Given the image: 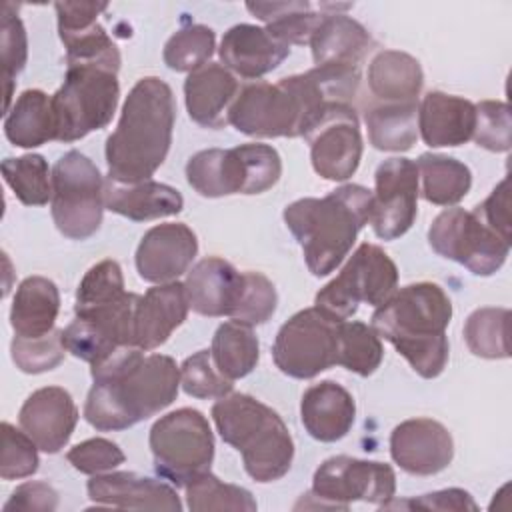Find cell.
<instances>
[{
	"mask_svg": "<svg viewBox=\"0 0 512 512\" xmlns=\"http://www.w3.org/2000/svg\"><path fill=\"white\" fill-rule=\"evenodd\" d=\"M92 388L84 418L102 432L126 430L166 406L180 388V368L166 354H144L138 346L116 350L90 370Z\"/></svg>",
	"mask_w": 512,
	"mask_h": 512,
	"instance_id": "6da1fadb",
	"label": "cell"
},
{
	"mask_svg": "<svg viewBox=\"0 0 512 512\" xmlns=\"http://www.w3.org/2000/svg\"><path fill=\"white\" fill-rule=\"evenodd\" d=\"M176 104L170 86L156 78H140L126 96L116 130L106 140L108 180L136 184L150 180L172 144Z\"/></svg>",
	"mask_w": 512,
	"mask_h": 512,
	"instance_id": "7a4b0ae2",
	"label": "cell"
},
{
	"mask_svg": "<svg viewBox=\"0 0 512 512\" xmlns=\"http://www.w3.org/2000/svg\"><path fill=\"white\" fill-rule=\"evenodd\" d=\"M452 302L434 282H416L394 292L372 314L374 332L402 354L416 374L430 380L448 362L446 328Z\"/></svg>",
	"mask_w": 512,
	"mask_h": 512,
	"instance_id": "3957f363",
	"label": "cell"
},
{
	"mask_svg": "<svg viewBox=\"0 0 512 512\" xmlns=\"http://www.w3.org/2000/svg\"><path fill=\"white\" fill-rule=\"evenodd\" d=\"M370 206L368 188L344 184L324 198H300L284 208V222L314 276H328L342 264L370 222Z\"/></svg>",
	"mask_w": 512,
	"mask_h": 512,
	"instance_id": "277c9868",
	"label": "cell"
},
{
	"mask_svg": "<svg viewBox=\"0 0 512 512\" xmlns=\"http://www.w3.org/2000/svg\"><path fill=\"white\" fill-rule=\"evenodd\" d=\"M330 100L318 76L294 74L276 84L256 80L238 90L228 124L252 138L306 136L328 112Z\"/></svg>",
	"mask_w": 512,
	"mask_h": 512,
	"instance_id": "5b68a950",
	"label": "cell"
},
{
	"mask_svg": "<svg viewBox=\"0 0 512 512\" xmlns=\"http://www.w3.org/2000/svg\"><path fill=\"white\" fill-rule=\"evenodd\" d=\"M222 440L242 454L244 470L256 482H274L288 474L294 440L276 410L250 394L230 392L212 406Z\"/></svg>",
	"mask_w": 512,
	"mask_h": 512,
	"instance_id": "8992f818",
	"label": "cell"
},
{
	"mask_svg": "<svg viewBox=\"0 0 512 512\" xmlns=\"http://www.w3.org/2000/svg\"><path fill=\"white\" fill-rule=\"evenodd\" d=\"M118 72L96 64H68L62 86L52 96L56 140L74 142L112 120L120 84Z\"/></svg>",
	"mask_w": 512,
	"mask_h": 512,
	"instance_id": "52a82bcc",
	"label": "cell"
},
{
	"mask_svg": "<svg viewBox=\"0 0 512 512\" xmlns=\"http://www.w3.org/2000/svg\"><path fill=\"white\" fill-rule=\"evenodd\" d=\"M150 450L156 472L186 488L194 478L210 472L214 434L206 416L194 408L168 412L150 428Z\"/></svg>",
	"mask_w": 512,
	"mask_h": 512,
	"instance_id": "ba28073f",
	"label": "cell"
},
{
	"mask_svg": "<svg viewBox=\"0 0 512 512\" xmlns=\"http://www.w3.org/2000/svg\"><path fill=\"white\" fill-rule=\"evenodd\" d=\"M104 180L98 166L78 150H68L52 170V218L70 240L90 238L102 224Z\"/></svg>",
	"mask_w": 512,
	"mask_h": 512,
	"instance_id": "9c48e42d",
	"label": "cell"
},
{
	"mask_svg": "<svg viewBox=\"0 0 512 512\" xmlns=\"http://www.w3.org/2000/svg\"><path fill=\"white\" fill-rule=\"evenodd\" d=\"M398 284V268L394 260L376 244H360L340 274L316 294L314 306L336 320H348L360 304L380 306Z\"/></svg>",
	"mask_w": 512,
	"mask_h": 512,
	"instance_id": "30bf717a",
	"label": "cell"
},
{
	"mask_svg": "<svg viewBox=\"0 0 512 512\" xmlns=\"http://www.w3.org/2000/svg\"><path fill=\"white\" fill-rule=\"evenodd\" d=\"M340 322L318 306L296 312L284 322L272 346L276 368L298 380H308L338 362Z\"/></svg>",
	"mask_w": 512,
	"mask_h": 512,
	"instance_id": "8fae6325",
	"label": "cell"
},
{
	"mask_svg": "<svg viewBox=\"0 0 512 512\" xmlns=\"http://www.w3.org/2000/svg\"><path fill=\"white\" fill-rule=\"evenodd\" d=\"M428 242L436 254L454 260L476 276L498 272L510 252V242L494 232L474 210L448 208L440 212L430 230Z\"/></svg>",
	"mask_w": 512,
	"mask_h": 512,
	"instance_id": "7c38bea8",
	"label": "cell"
},
{
	"mask_svg": "<svg viewBox=\"0 0 512 512\" xmlns=\"http://www.w3.org/2000/svg\"><path fill=\"white\" fill-rule=\"evenodd\" d=\"M396 474L376 460H360L352 456H332L324 460L312 478L310 494L320 508L348 510L350 502L362 500L384 506L394 498Z\"/></svg>",
	"mask_w": 512,
	"mask_h": 512,
	"instance_id": "4fadbf2b",
	"label": "cell"
},
{
	"mask_svg": "<svg viewBox=\"0 0 512 512\" xmlns=\"http://www.w3.org/2000/svg\"><path fill=\"white\" fill-rule=\"evenodd\" d=\"M370 224L378 238L396 240L404 236L418 212V168L408 158H388L374 174Z\"/></svg>",
	"mask_w": 512,
	"mask_h": 512,
	"instance_id": "5bb4252c",
	"label": "cell"
},
{
	"mask_svg": "<svg viewBox=\"0 0 512 512\" xmlns=\"http://www.w3.org/2000/svg\"><path fill=\"white\" fill-rule=\"evenodd\" d=\"M310 144L312 168L332 182L348 180L360 166L362 136L354 106H334L304 136Z\"/></svg>",
	"mask_w": 512,
	"mask_h": 512,
	"instance_id": "9a60e30c",
	"label": "cell"
},
{
	"mask_svg": "<svg viewBox=\"0 0 512 512\" xmlns=\"http://www.w3.org/2000/svg\"><path fill=\"white\" fill-rule=\"evenodd\" d=\"M390 456L408 474L432 476L450 466L454 440L440 422L432 418H412L392 430Z\"/></svg>",
	"mask_w": 512,
	"mask_h": 512,
	"instance_id": "2e32d148",
	"label": "cell"
},
{
	"mask_svg": "<svg viewBox=\"0 0 512 512\" xmlns=\"http://www.w3.org/2000/svg\"><path fill=\"white\" fill-rule=\"evenodd\" d=\"M196 252V234L186 224H158L142 236L136 248V270L152 284L174 282L188 270Z\"/></svg>",
	"mask_w": 512,
	"mask_h": 512,
	"instance_id": "e0dca14e",
	"label": "cell"
},
{
	"mask_svg": "<svg viewBox=\"0 0 512 512\" xmlns=\"http://www.w3.org/2000/svg\"><path fill=\"white\" fill-rule=\"evenodd\" d=\"M18 422L42 452L56 454L68 444L76 428L78 408L68 390L44 386L24 400Z\"/></svg>",
	"mask_w": 512,
	"mask_h": 512,
	"instance_id": "ac0fdd59",
	"label": "cell"
},
{
	"mask_svg": "<svg viewBox=\"0 0 512 512\" xmlns=\"http://www.w3.org/2000/svg\"><path fill=\"white\" fill-rule=\"evenodd\" d=\"M86 488L96 506L166 512L182 510V502L172 486L134 472L94 474Z\"/></svg>",
	"mask_w": 512,
	"mask_h": 512,
	"instance_id": "d6986e66",
	"label": "cell"
},
{
	"mask_svg": "<svg viewBox=\"0 0 512 512\" xmlns=\"http://www.w3.org/2000/svg\"><path fill=\"white\" fill-rule=\"evenodd\" d=\"M190 308L202 316H234L242 290L244 272L218 256H208L192 266L184 282Z\"/></svg>",
	"mask_w": 512,
	"mask_h": 512,
	"instance_id": "ffe728a7",
	"label": "cell"
},
{
	"mask_svg": "<svg viewBox=\"0 0 512 512\" xmlns=\"http://www.w3.org/2000/svg\"><path fill=\"white\" fill-rule=\"evenodd\" d=\"M288 54L290 46L286 42L256 24H236L220 42L224 68L250 80H258L278 68Z\"/></svg>",
	"mask_w": 512,
	"mask_h": 512,
	"instance_id": "44dd1931",
	"label": "cell"
},
{
	"mask_svg": "<svg viewBox=\"0 0 512 512\" xmlns=\"http://www.w3.org/2000/svg\"><path fill=\"white\" fill-rule=\"evenodd\" d=\"M188 294L182 282H166L148 288L138 300L134 340L144 352L162 346L188 316Z\"/></svg>",
	"mask_w": 512,
	"mask_h": 512,
	"instance_id": "7402d4cb",
	"label": "cell"
},
{
	"mask_svg": "<svg viewBox=\"0 0 512 512\" xmlns=\"http://www.w3.org/2000/svg\"><path fill=\"white\" fill-rule=\"evenodd\" d=\"M476 104L440 90L428 92L418 106V132L432 148L460 146L472 140Z\"/></svg>",
	"mask_w": 512,
	"mask_h": 512,
	"instance_id": "603a6c76",
	"label": "cell"
},
{
	"mask_svg": "<svg viewBox=\"0 0 512 512\" xmlns=\"http://www.w3.org/2000/svg\"><path fill=\"white\" fill-rule=\"evenodd\" d=\"M236 94V78L216 62H206L192 70L184 82L188 116L204 128H222L228 124V110Z\"/></svg>",
	"mask_w": 512,
	"mask_h": 512,
	"instance_id": "cb8c5ba5",
	"label": "cell"
},
{
	"mask_svg": "<svg viewBox=\"0 0 512 512\" xmlns=\"http://www.w3.org/2000/svg\"><path fill=\"white\" fill-rule=\"evenodd\" d=\"M300 418L314 440L336 442L350 432L356 418V404L344 386L322 380L302 394Z\"/></svg>",
	"mask_w": 512,
	"mask_h": 512,
	"instance_id": "d4e9b609",
	"label": "cell"
},
{
	"mask_svg": "<svg viewBox=\"0 0 512 512\" xmlns=\"http://www.w3.org/2000/svg\"><path fill=\"white\" fill-rule=\"evenodd\" d=\"M352 4L332 2H248L246 10L266 24V30L278 40L290 44H308L318 24L328 14H342Z\"/></svg>",
	"mask_w": 512,
	"mask_h": 512,
	"instance_id": "484cf974",
	"label": "cell"
},
{
	"mask_svg": "<svg viewBox=\"0 0 512 512\" xmlns=\"http://www.w3.org/2000/svg\"><path fill=\"white\" fill-rule=\"evenodd\" d=\"M104 204L114 214L134 222H144L178 214L184 208V198L176 188L154 180L136 184H118L108 180L104 186Z\"/></svg>",
	"mask_w": 512,
	"mask_h": 512,
	"instance_id": "4316f807",
	"label": "cell"
},
{
	"mask_svg": "<svg viewBox=\"0 0 512 512\" xmlns=\"http://www.w3.org/2000/svg\"><path fill=\"white\" fill-rule=\"evenodd\" d=\"M312 58L316 66H352L370 50L372 38L368 30L346 14H328L310 38Z\"/></svg>",
	"mask_w": 512,
	"mask_h": 512,
	"instance_id": "83f0119b",
	"label": "cell"
},
{
	"mask_svg": "<svg viewBox=\"0 0 512 512\" xmlns=\"http://www.w3.org/2000/svg\"><path fill=\"white\" fill-rule=\"evenodd\" d=\"M60 310V292L56 284L44 276H28L16 288L10 326L14 336L40 338L54 330Z\"/></svg>",
	"mask_w": 512,
	"mask_h": 512,
	"instance_id": "f1b7e54d",
	"label": "cell"
},
{
	"mask_svg": "<svg viewBox=\"0 0 512 512\" xmlns=\"http://www.w3.org/2000/svg\"><path fill=\"white\" fill-rule=\"evenodd\" d=\"M188 184L206 198L244 192V162L238 148H208L196 152L186 164Z\"/></svg>",
	"mask_w": 512,
	"mask_h": 512,
	"instance_id": "f546056e",
	"label": "cell"
},
{
	"mask_svg": "<svg viewBox=\"0 0 512 512\" xmlns=\"http://www.w3.org/2000/svg\"><path fill=\"white\" fill-rule=\"evenodd\" d=\"M6 138L20 148H36L56 140L52 96L42 90H24L4 118Z\"/></svg>",
	"mask_w": 512,
	"mask_h": 512,
	"instance_id": "4dcf8cb0",
	"label": "cell"
},
{
	"mask_svg": "<svg viewBox=\"0 0 512 512\" xmlns=\"http://www.w3.org/2000/svg\"><path fill=\"white\" fill-rule=\"evenodd\" d=\"M422 82L420 62L406 52L382 50L368 66V86L384 102H416Z\"/></svg>",
	"mask_w": 512,
	"mask_h": 512,
	"instance_id": "1f68e13d",
	"label": "cell"
},
{
	"mask_svg": "<svg viewBox=\"0 0 512 512\" xmlns=\"http://www.w3.org/2000/svg\"><path fill=\"white\" fill-rule=\"evenodd\" d=\"M370 144L384 152H406L418 140V104L384 102L366 112Z\"/></svg>",
	"mask_w": 512,
	"mask_h": 512,
	"instance_id": "d6a6232c",
	"label": "cell"
},
{
	"mask_svg": "<svg viewBox=\"0 0 512 512\" xmlns=\"http://www.w3.org/2000/svg\"><path fill=\"white\" fill-rule=\"evenodd\" d=\"M416 168L418 178H422L424 200L436 206H454L470 192L472 172L452 156L426 152L416 160Z\"/></svg>",
	"mask_w": 512,
	"mask_h": 512,
	"instance_id": "836d02e7",
	"label": "cell"
},
{
	"mask_svg": "<svg viewBox=\"0 0 512 512\" xmlns=\"http://www.w3.org/2000/svg\"><path fill=\"white\" fill-rule=\"evenodd\" d=\"M210 354L218 372L234 382L248 376L256 368L260 344L252 326L238 320H228L214 332Z\"/></svg>",
	"mask_w": 512,
	"mask_h": 512,
	"instance_id": "e575fe53",
	"label": "cell"
},
{
	"mask_svg": "<svg viewBox=\"0 0 512 512\" xmlns=\"http://www.w3.org/2000/svg\"><path fill=\"white\" fill-rule=\"evenodd\" d=\"M508 308H478L464 324V340L474 356L500 360L510 356L508 344Z\"/></svg>",
	"mask_w": 512,
	"mask_h": 512,
	"instance_id": "d590c367",
	"label": "cell"
},
{
	"mask_svg": "<svg viewBox=\"0 0 512 512\" xmlns=\"http://www.w3.org/2000/svg\"><path fill=\"white\" fill-rule=\"evenodd\" d=\"M2 176L26 206H44L52 200V174L40 154L6 158L2 162Z\"/></svg>",
	"mask_w": 512,
	"mask_h": 512,
	"instance_id": "8d00e7d4",
	"label": "cell"
},
{
	"mask_svg": "<svg viewBox=\"0 0 512 512\" xmlns=\"http://www.w3.org/2000/svg\"><path fill=\"white\" fill-rule=\"evenodd\" d=\"M384 356V348L380 336L372 326L364 322H340L338 332V366L358 374L370 376L376 372Z\"/></svg>",
	"mask_w": 512,
	"mask_h": 512,
	"instance_id": "74e56055",
	"label": "cell"
},
{
	"mask_svg": "<svg viewBox=\"0 0 512 512\" xmlns=\"http://www.w3.org/2000/svg\"><path fill=\"white\" fill-rule=\"evenodd\" d=\"M186 504L194 512L206 510H246L258 508L256 500L246 488L226 484L212 472H204L186 484Z\"/></svg>",
	"mask_w": 512,
	"mask_h": 512,
	"instance_id": "f35d334b",
	"label": "cell"
},
{
	"mask_svg": "<svg viewBox=\"0 0 512 512\" xmlns=\"http://www.w3.org/2000/svg\"><path fill=\"white\" fill-rule=\"evenodd\" d=\"M216 48L214 30L204 24H188L172 34L164 46V62L170 70L192 72L204 66Z\"/></svg>",
	"mask_w": 512,
	"mask_h": 512,
	"instance_id": "ab89813d",
	"label": "cell"
},
{
	"mask_svg": "<svg viewBox=\"0 0 512 512\" xmlns=\"http://www.w3.org/2000/svg\"><path fill=\"white\" fill-rule=\"evenodd\" d=\"M60 40L66 48V64H96L120 70L118 46L98 22L76 32H64Z\"/></svg>",
	"mask_w": 512,
	"mask_h": 512,
	"instance_id": "60d3db41",
	"label": "cell"
},
{
	"mask_svg": "<svg viewBox=\"0 0 512 512\" xmlns=\"http://www.w3.org/2000/svg\"><path fill=\"white\" fill-rule=\"evenodd\" d=\"M0 52H2V72H4V110H10L14 78L22 72L28 56V40L22 20L14 4L6 2L2 8V34H0Z\"/></svg>",
	"mask_w": 512,
	"mask_h": 512,
	"instance_id": "b9f144b4",
	"label": "cell"
},
{
	"mask_svg": "<svg viewBox=\"0 0 512 512\" xmlns=\"http://www.w3.org/2000/svg\"><path fill=\"white\" fill-rule=\"evenodd\" d=\"M12 360L18 370L26 374H42L54 370L64 360V340L62 330L54 328L52 332L40 338H22L14 336L10 344Z\"/></svg>",
	"mask_w": 512,
	"mask_h": 512,
	"instance_id": "7bdbcfd3",
	"label": "cell"
},
{
	"mask_svg": "<svg viewBox=\"0 0 512 512\" xmlns=\"http://www.w3.org/2000/svg\"><path fill=\"white\" fill-rule=\"evenodd\" d=\"M180 386L194 398H222L232 392V380L224 378L212 362L210 350H198L180 366Z\"/></svg>",
	"mask_w": 512,
	"mask_h": 512,
	"instance_id": "ee69618b",
	"label": "cell"
},
{
	"mask_svg": "<svg viewBox=\"0 0 512 512\" xmlns=\"http://www.w3.org/2000/svg\"><path fill=\"white\" fill-rule=\"evenodd\" d=\"M244 162V192L242 194H262L270 190L282 174V160L276 148L268 144H242L236 146Z\"/></svg>",
	"mask_w": 512,
	"mask_h": 512,
	"instance_id": "f6af8a7d",
	"label": "cell"
},
{
	"mask_svg": "<svg viewBox=\"0 0 512 512\" xmlns=\"http://www.w3.org/2000/svg\"><path fill=\"white\" fill-rule=\"evenodd\" d=\"M38 446L22 430H16L10 422H2V460L0 476L4 480H18L32 476L38 470Z\"/></svg>",
	"mask_w": 512,
	"mask_h": 512,
	"instance_id": "bcb514c9",
	"label": "cell"
},
{
	"mask_svg": "<svg viewBox=\"0 0 512 512\" xmlns=\"http://www.w3.org/2000/svg\"><path fill=\"white\" fill-rule=\"evenodd\" d=\"M510 108L500 100H482L476 104V126L472 140L490 152L510 150Z\"/></svg>",
	"mask_w": 512,
	"mask_h": 512,
	"instance_id": "7dc6e473",
	"label": "cell"
},
{
	"mask_svg": "<svg viewBox=\"0 0 512 512\" xmlns=\"http://www.w3.org/2000/svg\"><path fill=\"white\" fill-rule=\"evenodd\" d=\"M278 294L274 284L260 272H244V290L232 320L248 326L264 324L276 312Z\"/></svg>",
	"mask_w": 512,
	"mask_h": 512,
	"instance_id": "c3c4849f",
	"label": "cell"
},
{
	"mask_svg": "<svg viewBox=\"0 0 512 512\" xmlns=\"http://www.w3.org/2000/svg\"><path fill=\"white\" fill-rule=\"evenodd\" d=\"M124 292L126 290H124V276H122L120 264L116 260H102L94 264L80 280L74 306H90V304L114 300Z\"/></svg>",
	"mask_w": 512,
	"mask_h": 512,
	"instance_id": "681fc988",
	"label": "cell"
},
{
	"mask_svg": "<svg viewBox=\"0 0 512 512\" xmlns=\"http://www.w3.org/2000/svg\"><path fill=\"white\" fill-rule=\"evenodd\" d=\"M66 460L82 474H104L124 462V452L118 444L106 438H90L72 446Z\"/></svg>",
	"mask_w": 512,
	"mask_h": 512,
	"instance_id": "f907efd6",
	"label": "cell"
},
{
	"mask_svg": "<svg viewBox=\"0 0 512 512\" xmlns=\"http://www.w3.org/2000/svg\"><path fill=\"white\" fill-rule=\"evenodd\" d=\"M382 508H410V510H478L474 498L462 490V488H446V490H436L430 494H422L418 498L410 500H390Z\"/></svg>",
	"mask_w": 512,
	"mask_h": 512,
	"instance_id": "816d5d0a",
	"label": "cell"
},
{
	"mask_svg": "<svg viewBox=\"0 0 512 512\" xmlns=\"http://www.w3.org/2000/svg\"><path fill=\"white\" fill-rule=\"evenodd\" d=\"M474 212L504 240L510 242V196H508V178H504L492 194L474 208Z\"/></svg>",
	"mask_w": 512,
	"mask_h": 512,
	"instance_id": "f5cc1de1",
	"label": "cell"
},
{
	"mask_svg": "<svg viewBox=\"0 0 512 512\" xmlns=\"http://www.w3.org/2000/svg\"><path fill=\"white\" fill-rule=\"evenodd\" d=\"M58 508V492L46 482H26L18 486L8 502L4 504V512L12 510H42L50 512Z\"/></svg>",
	"mask_w": 512,
	"mask_h": 512,
	"instance_id": "db71d44e",
	"label": "cell"
},
{
	"mask_svg": "<svg viewBox=\"0 0 512 512\" xmlns=\"http://www.w3.org/2000/svg\"><path fill=\"white\" fill-rule=\"evenodd\" d=\"M58 16V32H76L96 24L98 14L108 8L104 2H56Z\"/></svg>",
	"mask_w": 512,
	"mask_h": 512,
	"instance_id": "11a10c76",
	"label": "cell"
}]
</instances>
